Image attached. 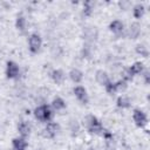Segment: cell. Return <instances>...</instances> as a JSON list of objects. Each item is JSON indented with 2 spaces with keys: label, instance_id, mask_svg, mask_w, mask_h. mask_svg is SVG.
<instances>
[{
  "label": "cell",
  "instance_id": "cell-1",
  "mask_svg": "<svg viewBox=\"0 0 150 150\" xmlns=\"http://www.w3.org/2000/svg\"><path fill=\"white\" fill-rule=\"evenodd\" d=\"M83 125L87 128V130L90 134H95V135H100V136L104 130V128H103L102 123L100 122V120L96 116L91 115V114L87 115L83 118Z\"/></svg>",
  "mask_w": 150,
  "mask_h": 150
},
{
  "label": "cell",
  "instance_id": "cell-9",
  "mask_svg": "<svg viewBox=\"0 0 150 150\" xmlns=\"http://www.w3.org/2000/svg\"><path fill=\"white\" fill-rule=\"evenodd\" d=\"M30 130H32V127L29 124V122L27 121H20L19 124H18V131H19V135L23 138L28 137L29 134H30Z\"/></svg>",
  "mask_w": 150,
  "mask_h": 150
},
{
  "label": "cell",
  "instance_id": "cell-7",
  "mask_svg": "<svg viewBox=\"0 0 150 150\" xmlns=\"http://www.w3.org/2000/svg\"><path fill=\"white\" fill-rule=\"evenodd\" d=\"M95 81L100 84V86H105L109 81H110V77H109V74L105 71V70H103V69H98V70H96V73H95Z\"/></svg>",
  "mask_w": 150,
  "mask_h": 150
},
{
  "label": "cell",
  "instance_id": "cell-21",
  "mask_svg": "<svg viewBox=\"0 0 150 150\" xmlns=\"http://www.w3.org/2000/svg\"><path fill=\"white\" fill-rule=\"evenodd\" d=\"M93 11H94V5L91 1H87L83 4V14L86 16H90L93 14Z\"/></svg>",
  "mask_w": 150,
  "mask_h": 150
},
{
  "label": "cell",
  "instance_id": "cell-20",
  "mask_svg": "<svg viewBox=\"0 0 150 150\" xmlns=\"http://www.w3.org/2000/svg\"><path fill=\"white\" fill-rule=\"evenodd\" d=\"M135 50H136V53H137L138 55H141V56H143V57H148V55H149V49H148V47H146L145 45H143V43L137 45L136 48H135Z\"/></svg>",
  "mask_w": 150,
  "mask_h": 150
},
{
  "label": "cell",
  "instance_id": "cell-15",
  "mask_svg": "<svg viewBox=\"0 0 150 150\" xmlns=\"http://www.w3.org/2000/svg\"><path fill=\"white\" fill-rule=\"evenodd\" d=\"M144 69H145V68H144V64H143V62H141V61H136V62H134V63L129 67V70H130V73H131L132 76L142 74V73L144 71Z\"/></svg>",
  "mask_w": 150,
  "mask_h": 150
},
{
  "label": "cell",
  "instance_id": "cell-16",
  "mask_svg": "<svg viewBox=\"0 0 150 150\" xmlns=\"http://www.w3.org/2000/svg\"><path fill=\"white\" fill-rule=\"evenodd\" d=\"M50 77L52 80L56 83V84H61L63 83L66 76H64V73L61 70V69H54L52 73H50Z\"/></svg>",
  "mask_w": 150,
  "mask_h": 150
},
{
  "label": "cell",
  "instance_id": "cell-13",
  "mask_svg": "<svg viewBox=\"0 0 150 150\" xmlns=\"http://www.w3.org/2000/svg\"><path fill=\"white\" fill-rule=\"evenodd\" d=\"M116 105L120 108V109H128L131 107V101L128 96L125 95H121L117 97L116 100Z\"/></svg>",
  "mask_w": 150,
  "mask_h": 150
},
{
  "label": "cell",
  "instance_id": "cell-8",
  "mask_svg": "<svg viewBox=\"0 0 150 150\" xmlns=\"http://www.w3.org/2000/svg\"><path fill=\"white\" fill-rule=\"evenodd\" d=\"M109 29L112 34L115 35H120L124 32V23L121 20H112L109 23Z\"/></svg>",
  "mask_w": 150,
  "mask_h": 150
},
{
  "label": "cell",
  "instance_id": "cell-4",
  "mask_svg": "<svg viewBox=\"0 0 150 150\" xmlns=\"http://www.w3.org/2000/svg\"><path fill=\"white\" fill-rule=\"evenodd\" d=\"M20 74V67L15 61H7L6 63V76L8 79H16Z\"/></svg>",
  "mask_w": 150,
  "mask_h": 150
},
{
  "label": "cell",
  "instance_id": "cell-27",
  "mask_svg": "<svg viewBox=\"0 0 150 150\" xmlns=\"http://www.w3.org/2000/svg\"><path fill=\"white\" fill-rule=\"evenodd\" d=\"M88 150H95V149H94V148H89Z\"/></svg>",
  "mask_w": 150,
  "mask_h": 150
},
{
  "label": "cell",
  "instance_id": "cell-17",
  "mask_svg": "<svg viewBox=\"0 0 150 150\" xmlns=\"http://www.w3.org/2000/svg\"><path fill=\"white\" fill-rule=\"evenodd\" d=\"M145 14V6L143 4H136L132 7V15L135 19H141L143 18V15Z\"/></svg>",
  "mask_w": 150,
  "mask_h": 150
},
{
  "label": "cell",
  "instance_id": "cell-3",
  "mask_svg": "<svg viewBox=\"0 0 150 150\" xmlns=\"http://www.w3.org/2000/svg\"><path fill=\"white\" fill-rule=\"evenodd\" d=\"M132 120H134V123L138 128H144L148 124V116L141 109H134V111H132Z\"/></svg>",
  "mask_w": 150,
  "mask_h": 150
},
{
  "label": "cell",
  "instance_id": "cell-11",
  "mask_svg": "<svg viewBox=\"0 0 150 150\" xmlns=\"http://www.w3.org/2000/svg\"><path fill=\"white\" fill-rule=\"evenodd\" d=\"M69 79L74 83H81L82 80H83V73L79 68H73L69 71Z\"/></svg>",
  "mask_w": 150,
  "mask_h": 150
},
{
  "label": "cell",
  "instance_id": "cell-2",
  "mask_svg": "<svg viewBox=\"0 0 150 150\" xmlns=\"http://www.w3.org/2000/svg\"><path fill=\"white\" fill-rule=\"evenodd\" d=\"M42 46V39L40 36V34L38 33H32L28 38V49L30 53L36 54L40 52Z\"/></svg>",
  "mask_w": 150,
  "mask_h": 150
},
{
  "label": "cell",
  "instance_id": "cell-23",
  "mask_svg": "<svg viewBox=\"0 0 150 150\" xmlns=\"http://www.w3.org/2000/svg\"><path fill=\"white\" fill-rule=\"evenodd\" d=\"M104 89H105L107 94H109V95H115V94L117 93V89H116L115 82H112V81H109V82L104 86Z\"/></svg>",
  "mask_w": 150,
  "mask_h": 150
},
{
  "label": "cell",
  "instance_id": "cell-18",
  "mask_svg": "<svg viewBox=\"0 0 150 150\" xmlns=\"http://www.w3.org/2000/svg\"><path fill=\"white\" fill-rule=\"evenodd\" d=\"M15 27L20 32H25L27 28V20L22 14H19L15 19Z\"/></svg>",
  "mask_w": 150,
  "mask_h": 150
},
{
  "label": "cell",
  "instance_id": "cell-5",
  "mask_svg": "<svg viewBox=\"0 0 150 150\" xmlns=\"http://www.w3.org/2000/svg\"><path fill=\"white\" fill-rule=\"evenodd\" d=\"M73 93L75 95V97L82 103V104H87L88 101H89V97H88V93H87V89L83 87V86H75L73 88Z\"/></svg>",
  "mask_w": 150,
  "mask_h": 150
},
{
  "label": "cell",
  "instance_id": "cell-10",
  "mask_svg": "<svg viewBox=\"0 0 150 150\" xmlns=\"http://www.w3.org/2000/svg\"><path fill=\"white\" fill-rule=\"evenodd\" d=\"M27 145H28V143H27L26 138H23L21 136L14 137L12 139V146H13L14 150H26Z\"/></svg>",
  "mask_w": 150,
  "mask_h": 150
},
{
  "label": "cell",
  "instance_id": "cell-12",
  "mask_svg": "<svg viewBox=\"0 0 150 150\" xmlns=\"http://www.w3.org/2000/svg\"><path fill=\"white\" fill-rule=\"evenodd\" d=\"M50 107L53 108V110H56V111H61V110H63V109L67 107V104H66V102H64V100H63L62 97H60V96H56V97H54V98H53Z\"/></svg>",
  "mask_w": 150,
  "mask_h": 150
},
{
  "label": "cell",
  "instance_id": "cell-19",
  "mask_svg": "<svg viewBox=\"0 0 150 150\" xmlns=\"http://www.w3.org/2000/svg\"><path fill=\"white\" fill-rule=\"evenodd\" d=\"M33 114H34V117H35L38 121H40V122H46V117H45V104L38 105V107L34 109Z\"/></svg>",
  "mask_w": 150,
  "mask_h": 150
},
{
  "label": "cell",
  "instance_id": "cell-6",
  "mask_svg": "<svg viewBox=\"0 0 150 150\" xmlns=\"http://www.w3.org/2000/svg\"><path fill=\"white\" fill-rule=\"evenodd\" d=\"M59 129H60V127H59V124L56 122H53V121L47 122L45 129L42 130L43 131V136L47 137V138H53V137L56 136Z\"/></svg>",
  "mask_w": 150,
  "mask_h": 150
},
{
  "label": "cell",
  "instance_id": "cell-25",
  "mask_svg": "<svg viewBox=\"0 0 150 150\" xmlns=\"http://www.w3.org/2000/svg\"><path fill=\"white\" fill-rule=\"evenodd\" d=\"M115 86H116L117 91H124V90L128 88V82H125L124 80L120 79L118 81H116V82H115Z\"/></svg>",
  "mask_w": 150,
  "mask_h": 150
},
{
  "label": "cell",
  "instance_id": "cell-22",
  "mask_svg": "<svg viewBox=\"0 0 150 150\" xmlns=\"http://www.w3.org/2000/svg\"><path fill=\"white\" fill-rule=\"evenodd\" d=\"M45 117H46V122H50L54 117V110L48 104H45Z\"/></svg>",
  "mask_w": 150,
  "mask_h": 150
},
{
  "label": "cell",
  "instance_id": "cell-24",
  "mask_svg": "<svg viewBox=\"0 0 150 150\" xmlns=\"http://www.w3.org/2000/svg\"><path fill=\"white\" fill-rule=\"evenodd\" d=\"M132 75H131V73H130V70H129V68H124L122 71H121V79L122 80H124L125 82H129V81H131L132 80Z\"/></svg>",
  "mask_w": 150,
  "mask_h": 150
},
{
  "label": "cell",
  "instance_id": "cell-26",
  "mask_svg": "<svg viewBox=\"0 0 150 150\" xmlns=\"http://www.w3.org/2000/svg\"><path fill=\"white\" fill-rule=\"evenodd\" d=\"M142 76H143V79H144L145 84H149V83H150V71H149L148 69H144V71L142 73Z\"/></svg>",
  "mask_w": 150,
  "mask_h": 150
},
{
  "label": "cell",
  "instance_id": "cell-14",
  "mask_svg": "<svg viewBox=\"0 0 150 150\" xmlns=\"http://www.w3.org/2000/svg\"><path fill=\"white\" fill-rule=\"evenodd\" d=\"M141 34V26L137 22H132L128 29V36L130 39H137Z\"/></svg>",
  "mask_w": 150,
  "mask_h": 150
},
{
  "label": "cell",
  "instance_id": "cell-28",
  "mask_svg": "<svg viewBox=\"0 0 150 150\" xmlns=\"http://www.w3.org/2000/svg\"><path fill=\"white\" fill-rule=\"evenodd\" d=\"M38 150H41V149H38Z\"/></svg>",
  "mask_w": 150,
  "mask_h": 150
}]
</instances>
